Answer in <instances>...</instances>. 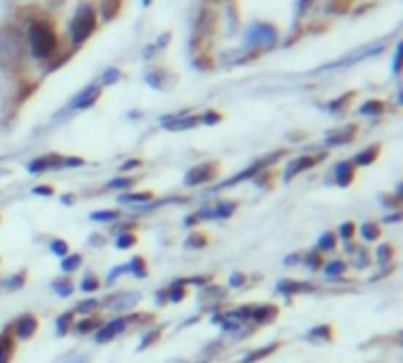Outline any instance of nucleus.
Listing matches in <instances>:
<instances>
[{"mask_svg": "<svg viewBox=\"0 0 403 363\" xmlns=\"http://www.w3.org/2000/svg\"><path fill=\"white\" fill-rule=\"evenodd\" d=\"M28 47L35 59H47L52 57L57 50V36L52 26L47 22H33L28 29Z\"/></svg>", "mask_w": 403, "mask_h": 363, "instance_id": "f257e3e1", "label": "nucleus"}, {"mask_svg": "<svg viewBox=\"0 0 403 363\" xmlns=\"http://www.w3.org/2000/svg\"><path fill=\"white\" fill-rule=\"evenodd\" d=\"M95 26H97L95 12H92L90 5H81V8L76 10V15H74V19H71V26H69L71 40H74L76 45L85 43V40H88V38L92 36Z\"/></svg>", "mask_w": 403, "mask_h": 363, "instance_id": "f03ea898", "label": "nucleus"}, {"mask_svg": "<svg viewBox=\"0 0 403 363\" xmlns=\"http://www.w3.org/2000/svg\"><path fill=\"white\" fill-rule=\"evenodd\" d=\"M276 40V31L269 24H252L245 33V45L247 47H271Z\"/></svg>", "mask_w": 403, "mask_h": 363, "instance_id": "7ed1b4c3", "label": "nucleus"}, {"mask_svg": "<svg viewBox=\"0 0 403 363\" xmlns=\"http://www.w3.org/2000/svg\"><path fill=\"white\" fill-rule=\"evenodd\" d=\"M215 170H217L215 163H203V165L191 167V170L187 172V184L189 186L203 184V182H208V179L215 177Z\"/></svg>", "mask_w": 403, "mask_h": 363, "instance_id": "20e7f679", "label": "nucleus"}, {"mask_svg": "<svg viewBox=\"0 0 403 363\" xmlns=\"http://www.w3.org/2000/svg\"><path fill=\"white\" fill-rule=\"evenodd\" d=\"M125 328V321L123 319H116V321H111V323H106L104 328H99V333H97V342H109L113 340L116 335L123 331Z\"/></svg>", "mask_w": 403, "mask_h": 363, "instance_id": "39448f33", "label": "nucleus"}, {"mask_svg": "<svg viewBox=\"0 0 403 363\" xmlns=\"http://www.w3.org/2000/svg\"><path fill=\"white\" fill-rule=\"evenodd\" d=\"M316 163H318V158H314V156H304V158L293 160V163L288 165V170H286V179L295 177V174H300L302 170H307V167H314Z\"/></svg>", "mask_w": 403, "mask_h": 363, "instance_id": "423d86ee", "label": "nucleus"}, {"mask_svg": "<svg viewBox=\"0 0 403 363\" xmlns=\"http://www.w3.org/2000/svg\"><path fill=\"white\" fill-rule=\"evenodd\" d=\"M35 328H38V321H35V316H28V314L14 323V331H17L19 338H31V335L35 333Z\"/></svg>", "mask_w": 403, "mask_h": 363, "instance_id": "0eeeda50", "label": "nucleus"}, {"mask_svg": "<svg viewBox=\"0 0 403 363\" xmlns=\"http://www.w3.org/2000/svg\"><path fill=\"white\" fill-rule=\"evenodd\" d=\"M335 177H337V184L339 186H346L354 177V165L351 163H339L335 167Z\"/></svg>", "mask_w": 403, "mask_h": 363, "instance_id": "6e6552de", "label": "nucleus"}, {"mask_svg": "<svg viewBox=\"0 0 403 363\" xmlns=\"http://www.w3.org/2000/svg\"><path fill=\"white\" fill-rule=\"evenodd\" d=\"M99 97V88H88L85 93H81L76 97V102H74V107L76 109H83V107H90L92 102H95Z\"/></svg>", "mask_w": 403, "mask_h": 363, "instance_id": "1a4fd4ad", "label": "nucleus"}, {"mask_svg": "<svg viewBox=\"0 0 403 363\" xmlns=\"http://www.w3.org/2000/svg\"><path fill=\"white\" fill-rule=\"evenodd\" d=\"M118 8H120V0H104V3H102L104 19H113V17H116Z\"/></svg>", "mask_w": 403, "mask_h": 363, "instance_id": "9d476101", "label": "nucleus"}, {"mask_svg": "<svg viewBox=\"0 0 403 363\" xmlns=\"http://www.w3.org/2000/svg\"><path fill=\"white\" fill-rule=\"evenodd\" d=\"M12 354V340L7 335H0V363H7Z\"/></svg>", "mask_w": 403, "mask_h": 363, "instance_id": "9b49d317", "label": "nucleus"}, {"mask_svg": "<svg viewBox=\"0 0 403 363\" xmlns=\"http://www.w3.org/2000/svg\"><path fill=\"white\" fill-rule=\"evenodd\" d=\"M148 198H151V194H125V196H120V203H144Z\"/></svg>", "mask_w": 403, "mask_h": 363, "instance_id": "f8f14e48", "label": "nucleus"}, {"mask_svg": "<svg viewBox=\"0 0 403 363\" xmlns=\"http://www.w3.org/2000/svg\"><path fill=\"white\" fill-rule=\"evenodd\" d=\"M378 146H373V149L370 151H363V153H358V156H356V163L358 165H368V163H373V158L375 156H378Z\"/></svg>", "mask_w": 403, "mask_h": 363, "instance_id": "ddd939ff", "label": "nucleus"}, {"mask_svg": "<svg viewBox=\"0 0 403 363\" xmlns=\"http://www.w3.org/2000/svg\"><path fill=\"white\" fill-rule=\"evenodd\" d=\"M118 218L116 210H99V213H92V220L95 222H113Z\"/></svg>", "mask_w": 403, "mask_h": 363, "instance_id": "4468645a", "label": "nucleus"}, {"mask_svg": "<svg viewBox=\"0 0 403 363\" xmlns=\"http://www.w3.org/2000/svg\"><path fill=\"white\" fill-rule=\"evenodd\" d=\"M361 236H363L366 241H375L380 236V229L375 225H363V227H361Z\"/></svg>", "mask_w": 403, "mask_h": 363, "instance_id": "2eb2a0df", "label": "nucleus"}, {"mask_svg": "<svg viewBox=\"0 0 403 363\" xmlns=\"http://www.w3.org/2000/svg\"><path fill=\"white\" fill-rule=\"evenodd\" d=\"M127 269H132L134 271V276H139V278H144L146 276V267H144V262L139 260V257H134V260L127 264Z\"/></svg>", "mask_w": 403, "mask_h": 363, "instance_id": "dca6fc26", "label": "nucleus"}, {"mask_svg": "<svg viewBox=\"0 0 403 363\" xmlns=\"http://www.w3.org/2000/svg\"><path fill=\"white\" fill-rule=\"evenodd\" d=\"M233 213V203H222V206H217L215 210H212V215H215V218H229V215Z\"/></svg>", "mask_w": 403, "mask_h": 363, "instance_id": "f3484780", "label": "nucleus"}, {"mask_svg": "<svg viewBox=\"0 0 403 363\" xmlns=\"http://www.w3.org/2000/svg\"><path fill=\"white\" fill-rule=\"evenodd\" d=\"M332 248H335V236L323 234L321 241H318V250H332Z\"/></svg>", "mask_w": 403, "mask_h": 363, "instance_id": "a211bd4d", "label": "nucleus"}, {"mask_svg": "<svg viewBox=\"0 0 403 363\" xmlns=\"http://www.w3.org/2000/svg\"><path fill=\"white\" fill-rule=\"evenodd\" d=\"M81 267V257L74 255V257H66V260H62V269L64 271H74Z\"/></svg>", "mask_w": 403, "mask_h": 363, "instance_id": "6ab92c4d", "label": "nucleus"}, {"mask_svg": "<svg viewBox=\"0 0 403 363\" xmlns=\"http://www.w3.org/2000/svg\"><path fill=\"white\" fill-rule=\"evenodd\" d=\"M344 271V262H330L325 264V274L328 276H339Z\"/></svg>", "mask_w": 403, "mask_h": 363, "instance_id": "aec40b11", "label": "nucleus"}, {"mask_svg": "<svg viewBox=\"0 0 403 363\" xmlns=\"http://www.w3.org/2000/svg\"><path fill=\"white\" fill-rule=\"evenodd\" d=\"M382 102H368L363 109H361V114H373V116H378V114H382Z\"/></svg>", "mask_w": 403, "mask_h": 363, "instance_id": "412c9836", "label": "nucleus"}, {"mask_svg": "<svg viewBox=\"0 0 403 363\" xmlns=\"http://www.w3.org/2000/svg\"><path fill=\"white\" fill-rule=\"evenodd\" d=\"M354 135V128H346L342 135H332V137H328V144H342L344 139H349Z\"/></svg>", "mask_w": 403, "mask_h": 363, "instance_id": "4be33fe9", "label": "nucleus"}, {"mask_svg": "<svg viewBox=\"0 0 403 363\" xmlns=\"http://www.w3.org/2000/svg\"><path fill=\"white\" fill-rule=\"evenodd\" d=\"M118 248H132L134 246V236L132 234H120L118 241H116Z\"/></svg>", "mask_w": 403, "mask_h": 363, "instance_id": "5701e85b", "label": "nucleus"}, {"mask_svg": "<svg viewBox=\"0 0 403 363\" xmlns=\"http://www.w3.org/2000/svg\"><path fill=\"white\" fill-rule=\"evenodd\" d=\"M309 340H318V338H330V328H325V326H321V328H314V331H311L309 335H307Z\"/></svg>", "mask_w": 403, "mask_h": 363, "instance_id": "b1692460", "label": "nucleus"}, {"mask_svg": "<svg viewBox=\"0 0 403 363\" xmlns=\"http://www.w3.org/2000/svg\"><path fill=\"white\" fill-rule=\"evenodd\" d=\"M71 316H74V314H64V316H59V321H57V333L59 335L66 333V328L71 323Z\"/></svg>", "mask_w": 403, "mask_h": 363, "instance_id": "393cba45", "label": "nucleus"}, {"mask_svg": "<svg viewBox=\"0 0 403 363\" xmlns=\"http://www.w3.org/2000/svg\"><path fill=\"white\" fill-rule=\"evenodd\" d=\"M271 352H274V347H264V349H262V352H257V354H247V356H245V363L257 361V359H262V356H267V354H271Z\"/></svg>", "mask_w": 403, "mask_h": 363, "instance_id": "a878e982", "label": "nucleus"}, {"mask_svg": "<svg viewBox=\"0 0 403 363\" xmlns=\"http://www.w3.org/2000/svg\"><path fill=\"white\" fill-rule=\"evenodd\" d=\"M279 290H309V285H304V283H281Z\"/></svg>", "mask_w": 403, "mask_h": 363, "instance_id": "bb28decb", "label": "nucleus"}, {"mask_svg": "<svg viewBox=\"0 0 403 363\" xmlns=\"http://www.w3.org/2000/svg\"><path fill=\"white\" fill-rule=\"evenodd\" d=\"M97 326H99V321L97 319H90V321H83V323L78 326V331H81V333H90L92 328H97Z\"/></svg>", "mask_w": 403, "mask_h": 363, "instance_id": "cd10ccee", "label": "nucleus"}, {"mask_svg": "<svg viewBox=\"0 0 403 363\" xmlns=\"http://www.w3.org/2000/svg\"><path fill=\"white\" fill-rule=\"evenodd\" d=\"M95 307H99V302H97V299H88V302H81V304H78V311H81V314H85V311L95 309Z\"/></svg>", "mask_w": 403, "mask_h": 363, "instance_id": "c85d7f7f", "label": "nucleus"}, {"mask_svg": "<svg viewBox=\"0 0 403 363\" xmlns=\"http://www.w3.org/2000/svg\"><path fill=\"white\" fill-rule=\"evenodd\" d=\"M158 335H160V331H153V333H148V335H146V338H144V340H141V342H139V349H146V347H148V345H151V342H153L156 338H158Z\"/></svg>", "mask_w": 403, "mask_h": 363, "instance_id": "c756f323", "label": "nucleus"}, {"mask_svg": "<svg viewBox=\"0 0 403 363\" xmlns=\"http://www.w3.org/2000/svg\"><path fill=\"white\" fill-rule=\"evenodd\" d=\"M54 290H57V295H62V297L71 295V285L69 283H54Z\"/></svg>", "mask_w": 403, "mask_h": 363, "instance_id": "7c9ffc66", "label": "nucleus"}, {"mask_svg": "<svg viewBox=\"0 0 403 363\" xmlns=\"http://www.w3.org/2000/svg\"><path fill=\"white\" fill-rule=\"evenodd\" d=\"M97 278H92V276H88V278H85V281H83V285H81V288L85 290V292H90V290H95L97 288Z\"/></svg>", "mask_w": 403, "mask_h": 363, "instance_id": "2f4dec72", "label": "nucleus"}, {"mask_svg": "<svg viewBox=\"0 0 403 363\" xmlns=\"http://www.w3.org/2000/svg\"><path fill=\"white\" fill-rule=\"evenodd\" d=\"M66 243H62V241H54L52 243V253H57V255H66Z\"/></svg>", "mask_w": 403, "mask_h": 363, "instance_id": "473e14b6", "label": "nucleus"}, {"mask_svg": "<svg viewBox=\"0 0 403 363\" xmlns=\"http://www.w3.org/2000/svg\"><path fill=\"white\" fill-rule=\"evenodd\" d=\"M132 184V179H116V182H111V189H120V186H123V189H125V186H130Z\"/></svg>", "mask_w": 403, "mask_h": 363, "instance_id": "72a5a7b5", "label": "nucleus"}, {"mask_svg": "<svg viewBox=\"0 0 403 363\" xmlns=\"http://www.w3.org/2000/svg\"><path fill=\"white\" fill-rule=\"evenodd\" d=\"M184 297V290H182V285H175L173 288V292H170V299H173V302H177V299H182Z\"/></svg>", "mask_w": 403, "mask_h": 363, "instance_id": "f704fd0d", "label": "nucleus"}, {"mask_svg": "<svg viewBox=\"0 0 403 363\" xmlns=\"http://www.w3.org/2000/svg\"><path fill=\"white\" fill-rule=\"evenodd\" d=\"M339 234H342V239H351V234H354V225H342V229H339Z\"/></svg>", "mask_w": 403, "mask_h": 363, "instance_id": "c9c22d12", "label": "nucleus"}, {"mask_svg": "<svg viewBox=\"0 0 403 363\" xmlns=\"http://www.w3.org/2000/svg\"><path fill=\"white\" fill-rule=\"evenodd\" d=\"M35 194H40V196H49V194H52V189H49V186H38V189H35Z\"/></svg>", "mask_w": 403, "mask_h": 363, "instance_id": "e433bc0d", "label": "nucleus"}, {"mask_svg": "<svg viewBox=\"0 0 403 363\" xmlns=\"http://www.w3.org/2000/svg\"><path fill=\"white\" fill-rule=\"evenodd\" d=\"M399 64H401V47L396 50V59H394V71H399Z\"/></svg>", "mask_w": 403, "mask_h": 363, "instance_id": "4c0bfd02", "label": "nucleus"}, {"mask_svg": "<svg viewBox=\"0 0 403 363\" xmlns=\"http://www.w3.org/2000/svg\"><path fill=\"white\" fill-rule=\"evenodd\" d=\"M66 363H88V359H85V356H76V359H71Z\"/></svg>", "mask_w": 403, "mask_h": 363, "instance_id": "58836bf2", "label": "nucleus"}, {"mask_svg": "<svg viewBox=\"0 0 403 363\" xmlns=\"http://www.w3.org/2000/svg\"><path fill=\"white\" fill-rule=\"evenodd\" d=\"M243 283V276H231V285H240Z\"/></svg>", "mask_w": 403, "mask_h": 363, "instance_id": "ea45409f", "label": "nucleus"}, {"mask_svg": "<svg viewBox=\"0 0 403 363\" xmlns=\"http://www.w3.org/2000/svg\"><path fill=\"white\" fill-rule=\"evenodd\" d=\"M134 165H139L137 160H130V163H125V170H130V167H134Z\"/></svg>", "mask_w": 403, "mask_h": 363, "instance_id": "a19ab883", "label": "nucleus"}]
</instances>
